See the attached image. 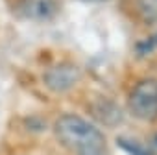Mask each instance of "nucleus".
<instances>
[{
  "label": "nucleus",
  "mask_w": 157,
  "mask_h": 155,
  "mask_svg": "<svg viewBox=\"0 0 157 155\" xmlns=\"http://www.w3.org/2000/svg\"><path fill=\"white\" fill-rule=\"evenodd\" d=\"M54 135L63 148L76 155H94L107 149L105 137L96 124L78 115H61L54 124Z\"/></svg>",
  "instance_id": "nucleus-1"
},
{
  "label": "nucleus",
  "mask_w": 157,
  "mask_h": 155,
  "mask_svg": "<svg viewBox=\"0 0 157 155\" xmlns=\"http://www.w3.org/2000/svg\"><path fill=\"white\" fill-rule=\"evenodd\" d=\"M128 113L142 122L157 120V80L144 78L137 81L128 98Z\"/></svg>",
  "instance_id": "nucleus-2"
},
{
  "label": "nucleus",
  "mask_w": 157,
  "mask_h": 155,
  "mask_svg": "<svg viewBox=\"0 0 157 155\" xmlns=\"http://www.w3.org/2000/svg\"><path fill=\"white\" fill-rule=\"evenodd\" d=\"M82 78V70L78 68L74 63H57L52 65L50 68H46V72L43 74V83L48 91L63 94L70 89L76 87V83Z\"/></svg>",
  "instance_id": "nucleus-3"
},
{
  "label": "nucleus",
  "mask_w": 157,
  "mask_h": 155,
  "mask_svg": "<svg viewBox=\"0 0 157 155\" xmlns=\"http://www.w3.org/2000/svg\"><path fill=\"white\" fill-rule=\"evenodd\" d=\"M59 11L57 0H19L17 15L24 21L33 22H48L56 19Z\"/></svg>",
  "instance_id": "nucleus-4"
},
{
  "label": "nucleus",
  "mask_w": 157,
  "mask_h": 155,
  "mask_svg": "<svg viewBox=\"0 0 157 155\" xmlns=\"http://www.w3.org/2000/svg\"><path fill=\"white\" fill-rule=\"evenodd\" d=\"M91 113L94 116L96 122L107 126V127H115V126H120L124 115H122V109L109 98H104V96H98L94 98V102L91 104Z\"/></svg>",
  "instance_id": "nucleus-5"
},
{
  "label": "nucleus",
  "mask_w": 157,
  "mask_h": 155,
  "mask_svg": "<svg viewBox=\"0 0 157 155\" xmlns=\"http://www.w3.org/2000/svg\"><path fill=\"white\" fill-rule=\"evenodd\" d=\"M118 148H122L128 155H151L148 146H142L139 140L131 138V137H118L117 138Z\"/></svg>",
  "instance_id": "nucleus-6"
},
{
  "label": "nucleus",
  "mask_w": 157,
  "mask_h": 155,
  "mask_svg": "<svg viewBox=\"0 0 157 155\" xmlns=\"http://www.w3.org/2000/svg\"><path fill=\"white\" fill-rule=\"evenodd\" d=\"M153 50H157V33L137 44V55H146V54H150Z\"/></svg>",
  "instance_id": "nucleus-7"
},
{
  "label": "nucleus",
  "mask_w": 157,
  "mask_h": 155,
  "mask_svg": "<svg viewBox=\"0 0 157 155\" xmlns=\"http://www.w3.org/2000/svg\"><path fill=\"white\" fill-rule=\"evenodd\" d=\"M148 149H150L151 155H157V133L151 135V138H150V142H148Z\"/></svg>",
  "instance_id": "nucleus-8"
},
{
  "label": "nucleus",
  "mask_w": 157,
  "mask_h": 155,
  "mask_svg": "<svg viewBox=\"0 0 157 155\" xmlns=\"http://www.w3.org/2000/svg\"><path fill=\"white\" fill-rule=\"evenodd\" d=\"M94 155H109V153H107V149H102V151H98V153H94Z\"/></svg>",
  "instance_id": "nucleus-9"
},
{
  "label": "nucleus",
  "mask_w": 157,
  "mask_h": 155,
  "mask_svg": "<svg viewBox=\"0 0 157 155\" xmlns=\"http://www.w3.org/2000/svg\"><path fill=\"white\" fill-rule=\"evenodd\" d=\"M83 2H105V0H83Z\"/></svg>",
  "instance_id": "nucleus-10"
}]
</instances>
